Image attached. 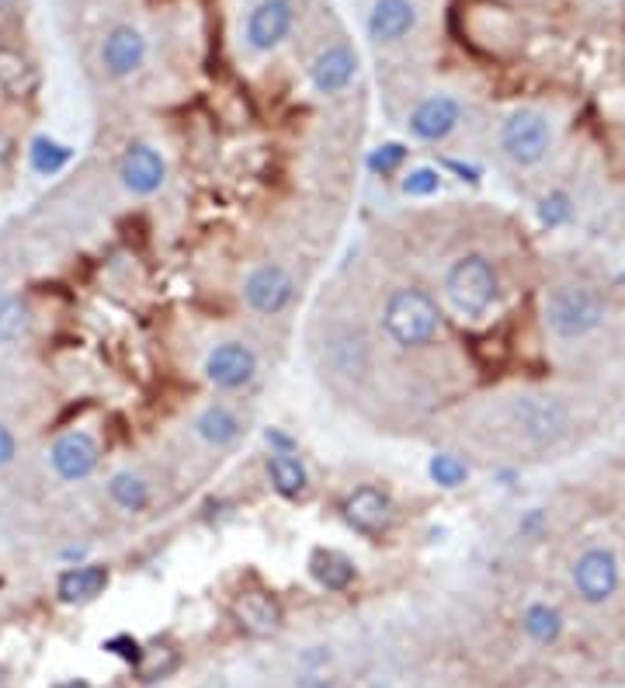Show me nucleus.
I'll use <instances>...</instances> for the list:
<instances>
[{"label":"nucleus","instance_id":"obj_7","mask_svg":"<svg viewBox=\"0 0 625 688\" xmlns=\"http://www.w3.org/2000/svg\"><path fill=\"white\" fill-rule=\"evenodd\" d=\"M341 518L348 521L358 536L382 539L393 529V521H396V505H393V497L382 487L362 484V487H354L341 501Z\"/></svg>","mask_w":625,"mask_h":688},{"label":"nucleus","instance_id":"obj_9","mask_svg":"<svg viewBox=\"0 0 625 688\" xmlns=\"http://www.w3.org/2000/svg\"><path fill=\"white\" fill-rule=\"evenodd\" d=\"M205 379L223 393L244 390L257 375V351L244 341H223L205 354Z\"/></svg>","mask_w":625,"mask_h":688},{"label":"nucleus","instance_id":"obj_2","mask_svg":"<svg viewBox=\"0 0 625 688\" xmlns=\"http://www.w3.org/2000/svg\"><path fill=\"white\" fill-rule=\"evenodd\" d=\"M608 303L594 286L584 282H560L552 286L542 299V320L557 338L563 341H581L605 324Z\"/></svg>","mask_w":625,"mask_h":688},{"label":"nucleus","instance_id":"obj_25","mask_svg":"<svg viewBox=\"0 0 625 688\" xmlns=\"http://www.w3.org/2000/svg\"><path fill=\"white\" fill-rule=\"evenodd\" d=\"M108 497L123 511H129V515L147 511V505H150V484L142 480V477H136V473H115V477L108 480Z\"/></svg>","mask_w":625,"mask_h":688},{"label":"nucleus","instance_id":"obj_36","mask_svg":"<svg viewBox=\"0 0 625 688\" xmlns=\"http://www.w3.org/2000/svg\"><path fill=\"white\" fill-rule=\"evenodd\" d=\"M11 160H14V139L4 129H0V171H4Z\"/></svg>","mask_w":625,"mask_h":688},{"label":"nucleus","instance_id":"obj_28","mask_svg":"<svg viewBox=\"0 0 625 688\" xmlns=\"http://www.w3.org/2000/svg\"><path fill=\"white\" fill-rule=\"evenodd\" d=\"M427 473H431V480H435L438 487L455 490V487H463L469 480V463L459 459L455 453H438V456H431Z\"/></svg>","mask_w":625,"mask_h":688},{"label":"nucleus","instance_id":"obj_35","mask_svg":"<svg viewBox=\"0 0 625 688\" xmlns=\"http://www.w3.org/2000/svg\"><path fill=\"white\" fill-rule=\"evenodd\" d=\"M14 459V435L0 424V466H8Z\"/></svg>","mask_w":625,"mask_h":688},{"label":"nucleus","instance_id":"obj_23","mask_svg":"<svg viewBox=\"0 0 625 688\" xmlns=\"http://www.w3.org/2000/svg\"><path fill=\"white\" fill-rule=\"evenodd\" d=\"M0 87L11 98H32L39 87V70L29 56H21L18 50H0Z\"/></svg>","mask_w":625,"mask_h":688},{"label":"nucleus","instance_id":"obj_20","mask_svg":"<svg viewBox=\"0 0 625 688\" xmlns=\"http://www.w3.org/2000/svg\"><path fill=\"white\" fill-rule=\"evenodd\" d=\"M264 473H268L275 494L285 501H299L309 494V469L296 453H272L264 459Z\"/></svg>","mask_w":625,"mask_h":688},{"label":"nucleus","instance_id":"obj_15","mask_svg":"<svg viewBox=\"0 0 625 688\" xmlns=\"http://www.w3.org/2000/svg\"><path fill=\"white\" fill-rule=\"evenodd\" d=\"M358 74V53L348 42H333L327 50L312 60L309 66V84L320 94H341Z\"/></svg>","mask_w":625,"mask_h":688},{"label":"nucleus","instance_id":"obj_22","mask_svg":"<svg viewBox=\"0 0 625 688\" xmlns=\"http://www.w3.org/2000/svg\"><path fill=\"white\" fill-rule=\"evenodd\" d=\"M195 432L202 442H209L215 448H230L240 435H244V421H240L236 411H230L226 403H209V407L195 417Z\"/></svg>","mask_w":625,"mask_h":688},{"label":"nucleus","instance_id":"obj_31","mask_svg":"<svg viewBox=\"0 0 625 688\" xmlns=\"http://www.w3.org/2000/svg\"><path fill=\"white\" fill-rule=\"evenodd\" d=\"M406 160V147L403 144H382L369 154V171L372 174H393L403 168Z\"/></svg>","mask_w":625,"mask_h":688},{"label":"nucleus","instance_id":"obj_10","mask_svg":"<svg viewBox=\"0 0 625 688\" xmlns=\"http://www.w3.org/2000/svg\"><path fill=\"white\" fill-rule=\"evenodd\" d=\"M296 8L293 0H261L247 14V45L254 53H272L293 32Z\"/></svg>","mask_w":625,"mask_h":688},{"label":"nucleus","instance_id":"obj_5","mask_svg":"<svg viewBox=\"0 0 625 688\" xmlns=\"http://www.w3.org/2000/svg\"><path fill=\"white\" fill-rule=\"evenodd\" d=\"M511 428L532 448H549L570 435V407L557 396H518L511 403Z\"/></svg>","mask_w":625,"mask_h":688},{"label":"nucleus","instance_id":"obj_34","mask_svg":"<svg viewBox=\"0 0 625 688\" xmlns=\"http://www.w3.org/2000/svg\"><path fill=\"white\" fill-rule=\"evenodd\" d=\"M296 688H333V681L324 671H303Z\"/></svg>","mask_w":625,"mask_h":688},{"label":"nucleus","instance_id":"obj_29","mask_svg":"<svg viewBox=\"0 0 625 688\" xmlns=\"http://www.w3.org/2000/svg\"><path fill=\"white\" fill-rule=\"evenodd\" d=\"M438 188H442V171H435V168H414V171H406L403 181H400V192L406 199L438 195Z\"/></svg>","mask_w":625,"mask_h":688},{"label":"nucleus","instance_id":"obj_24","mask_svg":"<svg viewBox=\"0 0 625 688\" xmlns=\"http://www.w3.org/2000/svg\"><path fill=\"white\" fill-rule=\"evenodd\" d=\"M521 629L536 639V644L549 647V644H557L560 633H563V615L545 605V602H536V605H528L525 615H521Z\"/></svg>","mask_w":625,"mask_h":688},{"label":"nucleus","instance_id":"obj_13","mask_svg":"<svg viewBox=\"0 0 625 688\" xmlns=\"http://www.w3.org/2000/svg\"><path fill=\"white\" fill-rule=\"evenodd\" d=\"M50 463L63 480H87L102 463V448L87 432H66L53 442Z\"/></svg>","mask_w":625,"mask_h":688},{"label":"nucleus","instance_id":"obj_39","mask_svg":"<svg viewBox=\"0 0 625 688\" xmlns=\"http://www.w3.org/2000/svg\"><path fill=\"white\" fill-rule=\"evenodd\" d=\"M372 688H382V685H372Z\"/></svg>","mask_w":625,"mask_h":688},{"label":"nucleus","instance_id":"obj_21","mask_svg":"<svg viewBox=\"0 0 625 688\" xmlns=\"http://www.w3.org/2000/svg\"><path fill=\"white\" fill-rule=\"evenodd\" d=\"M309 574L320 588L327 591H348L358 578V567L348 553L341 550H327V546H317L309 553Z\"/></svg>","mask_w":625,"mask_h":688},{"label":"nucleus","instance_id":"obj_3","mask_svg":"<svg viewBox=\"0 0 625 688\" xmlns=\"http://www.w3.org/2000/svg\"><path fill=\"white\" fill-rule=\"evenodd\" d=\"M445 299L459 317H487L500 299V275L487 254H463L445 272Z\"/></svg>","mask_w":625,"mask_h":688},{"label":"nucleus","instance_id":"obj_11","mask_svg":"<svg viewBox=\"0 0 625 688\" xmlns=\"http://www.w3.org/2000/svg\"><path fill=\"white\" fill-rule=\"evenodd\" d=\"M324 359L338 375L358 379L372 369V345L358 327H333L324 341Z\"/></svg>","mask_w":625,"mask_h":688},{"label":"nucleus","instance_id":"obj_27","mask_svg":"<svg viewBox=\"0 0 625 688\" xmlns=\"http://www.w3.org/2000/svg\"><path fill=\"white\" fill-rule=\"evenodd\" d=\"M70 147H63V144H56V139H50V136H35L32 139V150H29V160H32V168L39 171V174H56V171H63L66 163H70Z\"/></svg>","mask_w":625,"mask_h":688},{"label":"nucleus","instance_id":"obj_6","mask_svg":"<svg viewBox=\"0 0 625 688\" xmlns=\"http://www.w3.org/2000/svg\"><path fill=\"white\" fill-rule=\"evenodd\" d=\"M573 584H576V595L587 605H605L622 584V563L615 550H608V546H591V550H584L573 563Z\"/></svg>","mask_w":625,"mask_h":688},{"label":"nucleus","instance_id":"obj_19","mask_svg":"<svg viewBox=\"0 0 625 688\" xmlns=\"http://www.w3.org/2000/svg\"><path fill=\"white\" fill-rule=\"evenodd\" d=\"M108 588V567L102 563H84V567H70L56 581V595L66 605H87Z\"/></svg>","mask_w":625,"mask_h":688},{"label":"nucleus","instance_id":"obj_32","mask_svg":"<svg viewBox=\"0 0 625 688\" xmlns=\"http://www.w3.org/2000/svg\"><path fill=\"white\" fill-rule=\"evenodd\" d=\"M29 327V310L18 299H8L0 306V338H18Z\"/></svg>","mask_w":625,"mask_h":688},{"label":"nucleus","instance_id":"obj_16","mask_svg":"<svg viewBox=\"0 0 625 688\" xmlns=\"http://www.w3.org/2000/svg\"><path fill=\"white\" fill-rule=\"evenodd\" d=\"M118 178H123V184L133 195H153L167 181V163L153 147L139 144L126 150L123 163H118Z\"/></svg>","mask_w":625,"mask_h":688},{"label":"nucleus","instance_id":"obj_30","mask_svg":"<svg viewBox=\"0 0 625 688\" xmlns=\"http://www.w3.org/2000/svg\"><path fill=\"white\" fill-rule=\"evenodd\" d=\"M539 220L545 226H563L573 220V199L566 192H549L542 202H539Z\"/></svg>","mask_w":625,"mask_h":688},{"label":"nucleus","instance_id":"obj_18","mask_svg":"<svg viewBox=\"0 0 625 688\" xmlns=\"http://www.w3.org/2000/svg\"><path fill=\"white\" fill-rule=\"evenodd\" d=\"M147 60V39H142L136 29L123 25V29H112L105 45H102V63L112 77H133L136 70Z\"/></svg>","mask_w":625,"mask_h":688},{"label":"nucleus","instance_id":"obj_33","mask_svg":"<svg viewBox=\"0 0 625 688\" xmlns=\"http://www.w3.org/2000/svg\"><path fill=\"white\" fill-rule=\"evenodd\" d=\"M105 650H112V654H118V657H126L129 664H136L139 654H142V647L136 644L133 636H112L108 644H105Z\"/></svg>","mask_w":625,"mask_h":688},{"label":"nucleus","instance_id":"obj_4","mask_svg":"<svg viewBox=\"0 0 625 688\" xmlns=\"http://www.w3.org/2000/svg\"><path fill=\"white\" fill-rule=\"evenodd\" d=\"M557 144L552 118L539 108H515L500 123V150L518 168H539Z\"/></svg>","mask_w":625,"mask_h":688},{"label":"nucleus","instance_id":"obj_8","mask_svg":"<svg viewBox=\"0 0 625 688\" xmlns=\"http://www.w3.org/2000/svg\"><path fill=\"white\" fill-rule=\"evenodd\" d=\"M244 303L261 317H278L285 314L296 299V278L285 265H257L240 289Z\"/></svg>","mask_w":625,"mask_h":688},{"label":"nucleus","instance_id":"obj_17","mask_svg":"<svg viewBox=\"0 0 625 688\" xmlns=\"http://www.w3.org/2000/svg\"><path fill=\"white\" fill-rule=\"evenodd\" d=\"M417 25V8L414 0H375L369 14V39L379 45L400 42L403 35H411Z\"/></svg>","mask_w":625,"mask_h":688},{"label":"nucleus","instance_id":"obj_38","mask_svg":"<svg viewBox=\"0 0 625 688\" xmlns=\"http://www.w3.org/2000/svg\"><path fill=\"white\" fill-rule=\"evenodd\" d=\"M8 4H11V0H0V11H4V8H8Z\"/></svg>","mask_w":625,"mask_h":688},{"label":"nucleus","instance_id":"obj_1","mask_svg":"<svg viewBox=\"0 0 625 688\" xmlns=\"http://www.w3.org/2000/svg\"><path fill=\"white\" fill-rule=\"evenodd\" d=\"M445 314L438 299L421 286L393 289L386 306H382V330L400 348H427L442 335Z\"/></svg>","mask_w":625,"mask_h":688},{"label":"nucleus","instance_id":"obj_26","mask_svg":"<svg viewBox=\"0 0 625 688\" xmlns=\"http://www.w3.org/2000/svg\"><path fill=\"white\" fill-rule=\"evenodd\" d=\"M133 668H136L139 681H160V678L178 671V654L171 647H160V644L142 647V654H139V660L133 664Z\"/></svg>","mask_w":625,"mask_h":688},{"label":"nucleus","instance_id":"obj_14","mask_svg":"<svg viewBox=\"0 0 625 688\" xmlns=\"http://www.w3.org/2000/svg\"><path fill=\"white\" fill-rule=\"evenodd\" d=\"M463 108L448 94H431L411 112V136L421 144H442L455 129H459Z\"/></svg>","mask_w":625,"mask_h":688},{"label":"nucleus","instance_id":"obj_37","mask_svg":"<svg viewBox=\"0 0 625 688\" xmlns=\"http://www.w3.org/2000/svg\"><path fill=\"white\" fill-rule=\"evenodd\" d=\"M53 688H87L84 681H63V685H53Z\"/></svg>","mask_w":625,"mask_h":688},{"label":"nucleus","instance_id":"obj_12","mask_svg":"<svg viewBox=\"0 0 625 688\" xmlns=\"http://www.w3.org/2000/svg\"><path fill=\"white\" fill-rule=\"evenodd\" d=\"M233 612V623L251 633V636H275L285 623V612L278 605L275 595H268V591H257V588H247V591H240V595L233 599L230 605Z\"/></svg>","mask_w":625,"mask_h":688}]
</instances>
